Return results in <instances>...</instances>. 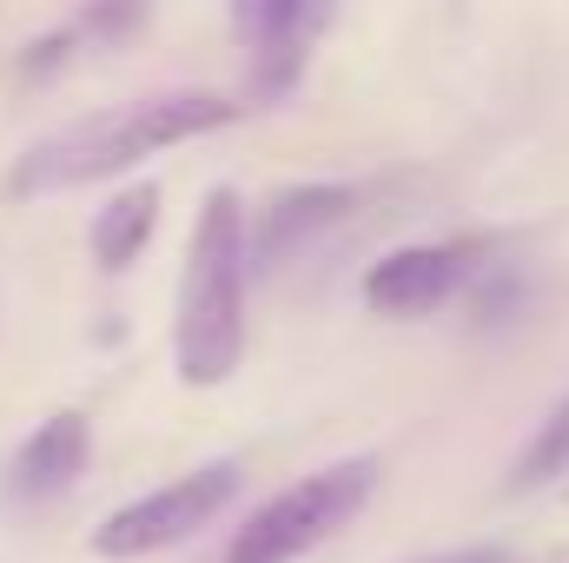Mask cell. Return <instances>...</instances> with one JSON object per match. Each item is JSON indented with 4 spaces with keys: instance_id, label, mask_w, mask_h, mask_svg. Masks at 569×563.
<instances>
[{
    "instance_id": "6da1fadb",
    "label": "cell",
    "mask_w": 569,
    "mask_h": 563,
    "mask_svg": "<svg viewBox=\"0 0 569 563\" xmlns=\"http://www.w3.org/2000/svg\"><path fill=\"white\" fill-rule=\"evenodd\" d=\"M232 120H239V107H232L226 93H159V100H133V107H113V113L73 120L67 134L27 146L7 186H13L20 199H47V192H67V186L107 179V172L133 166V159L159 152V146L219 134V127H232Z\"/></svg>"
},
{
    "instance_id": "7a4b0ae2",
    "label": "cell",
    "mask_w": 569,
    "mask_h": 563,
    "mask_svg": "<svg viewBox=\"0 0 569 563\" xmlns=\"http://www.w3.org/2000/svg\"><path fill=\"white\" fill-rule=\"evenodd\" d=\"M239 358H246V219L232 186H212L179 279L172 365L192 392H212L239 372Z\"/></svg>"
},
{
    "instance_id": "3957f363",
    "label": "cell",
    "mask_w": 569,
    "mask_h": 563,
    "mask_svg": "<svg viewBox=\"0 0 569 563\" xmlns=\"http://www.w3.org/2000/svg\"><path fill=\"white\" fill-rule=\"evenodd\" d=\"M371 484H378V464H371V457H345V464H331V471L298 477L291 491H279L272 504H259V511L232 531L226 563H291V557H305V551H318L331 531H345V524L365 511Z\"/></svg>"
},
{
    "instance_id": "277c9868",
    "label": "cell",
    "mask_w": 569,
    "mask_h": 563,
    "mask_svg": "<svg viewBox=\"0 0 569 563\" xmlns=\"http://www.w3.org/2000/svg\"><path fill=\"white\" fill-rule=\"evenodd\" d=\"M239 497V464H206L166 491H152L140 504L113 511L100 531H93V551L107 563H127V557H152V551H172L186 537H199L226 504Z\"/></svg>"
},
{
    "instance_id": "5b68a950",
    "label": "cell",
    "mask_w": 569,
    "mask_h": 563,
    "mask_svg": "<svg viewBox=\"0 0 569 563\" xmlns=\"http://www.w3.org/2000/svg\"><path fill=\"white\" fill-rule=\"evenodd\" d=\"M325 7L331 0H232V27L252 47V93L259 100L291 93V80L305 67V47L325 27Z\"/></svg>"
},
{
    "instance_id": "8992f818",
    "label": "cell",
    "mask_w": 569,
    "mask_h": 563,
    "mask_svg": "<svg viewBox=\"0 0 569 563\" xmlns=\"http://www.w3.org/2000/svg\"><path fill=\"white\" fill-rule=\"evenodd\" d=\"M470 259H477V239H457V246H405V253H391V259H378L365 273V305L385 312V318H425V312H437L463 285Z\"/></svg>"
},
{
    "instance_id": "52a82bcc",
    "label": "cell",
    "mask_w": 569,
    "mask_h": 563,
    "mask_svg": "<svg viewBox=\"0 0 569 563\" xmlns=\"http://www.w3.org/2000/svg\"><path fill=\"white\" fill-rule=\"evenodd\" d=\"M87 457H93V424L80 418V412H53V418L20 444L7 491H13L20 504H40V497L67 491V484L87 471Z\"/></svg>"
},
{
    "instance_id": "ba28073f",
    "label": "cell",
    "mask_w": 569,
    "mask_h": 563,
    "mask_svg": "<svg viewBox=\"0 0 569 563\" xmlns=\"http://www.w3.org/2000/svg\"><path fill=\"white\" fill-rule=\"evenodd\" d=\"M345 213H351V186H291V192H279L272 213L252 233V266H284L318 233H331Z\"/></svg>"
},
{
    "instance_id": "9c48e42d",
    "label": "cell",
    "mask_w": 569,
    "mask_h": 563,
    "mask_svg": "<svg viewBox=\"0 0 569 563\" xmlns=\"http://www.w3.org/2000/svg\"><path fill=\"white\" fill-rule=\"evenodd\" d=\"M152 226H159V186H152V179H140V186H127V192H120V199L93 219V233H87L93 266H100V273H127V266L146 253Z\"/></svg>"
},
{
    "instance_id": "30bf717a",
    "label": "cell",
    "mask_w": 569,
    "mask_h": 563,
    "mask_svg": "<svg viewBox=\"0 0 569 563\" xmlns=\"http://www.w3.org/2000/svg\"><path fill=\"white\" fill-rule=\"evenodd\" d=\"M563 471H569V398L550 412V424L530 437V451L517 457L510 491H537V484H550V477H563Z\"/></svg>"
},
{
    "instance_id": "8fae6325",
    "label": "cell",
    "mask_w": 569,
    "mask_h": 563,
    "mask_svg": "<svg viewBox=\"0 0 569 563\" xmlns=\"http://www.w3.org/2000/svg\"><path fill=\"white\" fill-rule=\"evenodd\" d=\"M146 13H152V0H87L80 20H67V27L80 40H127L146 27Z\"/></svg>"
},
{
    "instance_id": "7c38bea8",
    "label": "cell",
    "mask_w": 569,
    "mask_h": 563,
    "mask_svg": "<svg viewBox=\"0 0 569 563\" xmlns=\"http://www.w3.org/2000/svg\"><path fill=\"white\" fill-rule=\"evenodd\" d=\"M73 53H80V33H73V27H53L47 40H33V47L20 53V80H47V73L67 67Z\"/></svg>"
},
{
    "instance_id": "4fadbf2b",
    "label": "cell",
    "mask_w": 569,
    "mask_h": 563,
    "mask_svg": "<svg viewBox=\"0 0 569 563\" xmlns=\"http://www.w3.org/2000/svg\"><path fill=\"white\" fill-rule=\"evenodd\" d=\"M425 563H517V551H503V544H470V551H450V557H425Z\"/></svg>"
}]
</instances>
